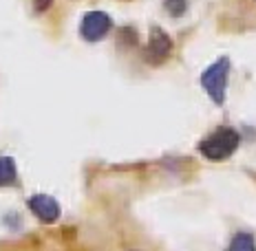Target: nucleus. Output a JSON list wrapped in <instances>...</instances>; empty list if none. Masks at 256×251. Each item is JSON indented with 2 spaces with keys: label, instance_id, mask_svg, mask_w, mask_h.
<instances>
[{
  "label": "nucleus",
  "instance_id": "obj_3",
  "mask_svg": "<svg viewBox=\"0 0 256 251\" xmlns=\"http://www.w3.org/2000/svg\"><path fill=\"white\" fill-rule=\"evenodd\" d=\"M110 29V18L102 11H90L82 18V26H80V33L84 40L88 42H98L100 38H104Z\"/></svg>",
  "mask_w": 256,
  "mask_h": 251
},
{
  "label": "nucleus",
  "instance_id": "obj_4",
  "mask_svg": "<svg viewBox=\"0 0 256 251\" xmlns=\"http://www.w3.org/2000/svg\"><path fill=\"white\" fill-rule=\"evenodd\" d=\"M29 210L40 218L42 223H53L60 218V205H58L56 199L46 194H36L29 199Z\"/></svg>",
  "mask_w": 256,
  "mask_h": 251
},
{
  "label": "nucleus",
  "instance_id": "obj_1",
  "mask_svg": "<svg viewBox=\"0 0 256 251\" xmlns=\"http://www.w3.org/2000/svg\"><path fill=\"white\" fill-rule=\"evenodd\" d=\"M236 148H238V132L232 130V128H216L210 137H206L199 143L201 154L212 159V161L228 159Z\"/></svg>",
  "mask_w": 256,
  "mask_h": 251
},
{
  "label": "nucleus",
  "instance_id": "obj_6",
  "mask_svg": "<svg viewBox=\"0 0 256 251\" xmlns=\"http://www.w3.org/2000/svg\"><path fill=\"white\" fill-rule=\"evenodd\" d=\"M16 183V163L12 157H0V188Z\"/></svg>",
  "mask_w": 256,
  "mask_h": 251
},
{
  "label": "nucleus",
  "instance_id": "obj_5",
  "mask_svg": "<svg viewBox=\"0 0 256 251\" xmlns=\"http://www.w3.org/2000/svg\"><path fill=\"white\" fill-rule=\"evenodd\" d=\"M170 51V38L164 31L159 29H152V35H150V44H148V55H150L152 62H159L162 57H166Z\"/></svg>",
  "mask_w": 256,
  "mask_h": 251
},
{
  "label": "nucleus",
  "instance_id": "obj_7",
  "mask_svg": "<svg viewBox=\"0 0 256 251\" xmlns=\"http://www.w3.org/2000/svg\"><path fill=\"white\" fill-rule=\"evenodd\" d=\"M230 251H256L254 238L250 234H236L230 243Z\"/></svg>",
  "mask_w": 256,
  "mask_h": 251
},
{
  "label": "nucleus",
  "instance_id": "obj_2",
  "mask_svg": "<svg viewBox=\"0 0 256 251\" xmlns=\"http://www.w3.org/2000/svg\"><path fill=\"white\" fill-rule=\"evenodd\" d=\"M228 73H230V62H228V57H221V60L214 62L204 75H201V84H204L208 95H210L216 104H223V99H226Z\"/></svg>",
  "mask_w": 256,
  "mask_h": 251
}]
</instances>
